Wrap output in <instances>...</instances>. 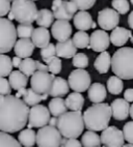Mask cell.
I'll return each mask as SVG.
<instances>
[{"instance_id": "43", "label": "cell", "mask_w": 133, "mask_h": 147, "mask_svg": "<svg viewBox=\"0 0 133 147\" xmlns=\"http://www.w3.org/2000/svg\"><path fill=\"white\" fill-rule=\"evenodd\" d=\"M123 133L125 136V140L130 144H133V121H128L123 126Z\"/></svg>"}, {"instance_id": "56", "label": "cell", "mask_w": 133, "mask_h": 147, "mask_svg": "<svg viewBox=\"0 0 133 147\" xmlns=\"http://www.w3.org/2000/svg\"><path fill=\"white\" fill-rule=\"evenodd\" d=\"M131 42H132V44H133V37H132V38H131Z\"/></svg>"}, {"instance_id": "41", "label": "cell", "mask_w": 133, "mask_h": 147, "mask_svg": "<svg viewBox=\"0 0 133 147\" xmlns=\"http://www.w3.org/2000/svg\"><path fill=\"white\" fill-rule=\"evenodd\" d=\"M47 65H48V67H49L50 74H53V75L59 74L61 71V68H62L61 60L59 59V57H57V56L51 58L50 60L47 62Z\"/></svg>"}, {"instance_id": "58", "label": "cell", "mask_w": 133, "mask_h": 147, "mask_svg": "<svg viewBox=\"0 0 133 147\" xmlns=\"http://www.w3.org/2000/svg\"><path fill=\"white\" fill-rule=\"evenodd\" d=\"M32 1H37V0H32Z\"/></svg>"}, {"instance_id": "6", "label": "cell", "mask_w": 133, "mask_h": 147, "mask_svg": "<svg viewBox=\"0 0 133 147\" xmlns=\"http://www.w3.org/2000/svg\"><path fill=\"white\" fill-rule=\"evenodd\" d=\"M17 32L16 26L14 23L5 18L0 19V52L5 54L12 51L17 42Z\"/></svg>"}, {"instance_id": "15", "label": "cell", "mask_w": 133, "mask_h": 147, "mask_svg": "<svg viewBox=\"0 0 133 147\" xmlns=\"http://www.w3.org/2000/svg\"><path fill=\"white\" fill-rule=\"evenodd\" d=\"M51 34L58 42H66L72 35V26L68 21L56 20L51 27Z\"/></svg>"}, {"instance_id": "4", "label": "cell", "mask_w": 133, "mask_h": 147, "mask_svg": "<svg viewBox=\"0 0 133 147\" xmlns=\"http://www.w3.org/2000/svg\"><path fill=\"white\" fill-rule=\"evenodd\" d=\"M85 127L81 111H70L58 117L57 129L64 138L76 139L81 136Z\"/></svg>"}, {"instance_id": "32", "label": "cell", "mask_w": 133, "mask_h": 147, "mask_svg": "<svg viewBox=\"0 0 133 147\" xmlns=\"http://www.w3.org/2000/svg\"><path fill=\"white\" fill-rule=\"evenodd\" d=\"M123 88H124V83L121 78L117 76L109 77L108 81H107V90L109 91V93L119 95L120 93H122Z\"/></svg>"}, {"instance_id": "54", "label": "cell", "mask_w": 133, "mask_h": 147, "mask_svg": "<svg viewBox=\"0 0 133 147\" xmlns=\"http://www.w3.org/2000/svg\"><path fill=\"white\" fill-rule=\"evenodd\" d=\"M122 147H133V144H130V143H128V144H124Z\"/></svg>"}, {"instance_id": "36", "label": "cell", "mask_w": 133, "mask_h": 147, "mask_svg": "<svg viewBox=\"0 0 133 147\" xmlns=\"http://www.w3.org/2000/svg\"><path fill=\"white\" fill-rule=\"evenodd\" d=\"M0 147H22V144L7 133H0Z\"/></svg>"}, {"instance_id": "29", "label": "cell", "mask_w": 133, "mask_h": 147, "mask_svg": "<svg viewBox=\"0 0 133 147\" xmlns=\"http://www.w3.org/2000/svg\"><path fill=\"white\" fill-rule=\"evenodd\" d=\"M53 20L54 13L52 11H50L48 8H42V9L39 11L37 18V24L40 27L48 28L51 25H53Z\"/></svg>"}, {"instance_id": "2", "label": "cell", "mask_w": 133, "mask_h": 147, "mask_svg": "<svg viewBox=\"0 0 133 147\" xmlns=\"http://www.w3.org/2000/svg\"><path fill=\"white\" fill-rule=\"evenodd\" d=\"M111 116V107L106 102L94 104L83 113L85 127L88 131H103L108 127Z\"/></svg>"}, {"instance_id": "38", "label": "cell", "mask_w": 133, "mask_h": 147, "mask_svg": "<svg viewBox=\"0 0 133 147\" xmlns=\"http://www.w3.org/2000/svg\"><path fill=\"white\" fill-rule=\"evenodd\" d=\"M40 55L42 56L44 62L47 63L49 60H50L51 58H53V57H55V56H57V53H56V45H54V44L50 42L47 47L41 49Z\"/></svg>"}, {"instance_id": "20", "label": "cell", "mask_w": 133, "mask_h": 147, "mask_svg": "<svg viewBox=\"0 0 133 147\" xmlns=\"http://www.w3.org/2000/svg\"><path fill=\"white\" fill-rule=\"evenodd\" d=\"M107 95V88L101 83H94L88 90V100L94 104H101Z\"/></svg>"}, {"instance_id": "27", "label": "cell", "mask_w": 133, "mask_h": 147, "mask_svg": "<svg viewBox=\"0 0 133 147\" xmlns=\"http://www.w3.org/2000/svg\"><path fill=\"white\" fill-rule=\"evenodd\" d=\"M68 109L72 111H81L84 106V97L79 92H72L66 98Z\"/></svg>"}, {"instance_id": "49", "label": "cell", "mask_w": 133, "mask_h": 147, "mask_svg": "<svg viewBox=\"0 0 133 147\" xmlns=\"http://www.w3.org/2000/svg\"><path fill=\"white\" fill-rule=\"evenodd\" d=\"M22 58L18 57V56H15V57L13 58V65L15 66V67H19L20 66V64H21Z\"/></svg>"}, {"instance_id": "37", "label": "cell", "mask_w": 133, "mask_h": 147, "mask_svg": "<svg viewBox=\"0 0 133 147\" xmlns=\"http://www.w3.org/2000/svg\"><path fill=\"white\" fill-rule=\"evenodd\" d=\"M35 29L32 24H19L17 27L19 38H30L31 40L32 34L35 32Z\"/></svg>"}, {"instance_id": "40", "label": "cell", "mask_w": 133, "mask_h": 147, "mask_svg": "<svg viewBox=\"0 0 133 147\" xmlns=\"http://www.w3.org/2000/svg\"><path fill=\"white\" fill-rule=\"evenodd\" d=\"M111 5L113 9H115L120 15H125L130 9L128 0H112Z\"/></svg>"}, {"instance_id": "12", "label": "cell", "mask_w": 133, "mask_h": 147, "mask_svg": "<svg viewBox=\"0 0 133 147\" xmlns=\"http://www.w3.org/2000/svg\"><path fill=\"white\" fill-rule=\"evenodd\" d=\"M98 25L103 30H113L120 23V13L113 8H104L98 13Z\"/></svg>"}, {"instance_id": "22", "label": "cell", "mask_w": 133, "mask_h": 147, "mask_svg": "<svg viewBox=\"0 0 133 147\" xmlns=\"http://www.w3.org/2000/svg\"><path fill=\"white\" fill-rule=\"evenodd\" d=\"M31 40L35 47L40 48V49L47 47L50 44V31L44 27H37L35 29Z\"/></svg>"}, {"instance_id": "9", "label": "cell", "mask_w": 133, "mask_h": 147, "mask_svg": "<svg viewBox=\"0 0 133 147\" xmlns=\"http://www.w3.org/2000/svg\"><path fill=\"white\" fill-rule=\"evenodd\" d=\"M78 7L73 1L69 0H53L52 1V11L54 18L59 21H68L74 19Z\"/></svg>"}, {"instance_id": "52", "label": "cell", "mask_w": 133, "mask_h": 147, "mask_svg": "<svg viewBox=\"0 0 133 147\" xmlns=\"http://www.w3.org/2000/svg\"><path fill=\"white\" fill-rule=\"evenodd\" d=\"M26 89H27V88H23V89H21V90H19V91H17L16 96H17V97H19V98H20V96H23V95L25 94V92H26Z\"/></svg>"}, {"instance_id": "18", "label": "cell", "mask_w": 133, "mask_h": 147, "mask_svg": "<svg viewBox=\"0 0 133 147\" xmlns=\"http://www.w3.org/2000/svg\"><path fill=\"white\" fill-rule=\"evenodd\" d=\"M74 26L76 29H78L79 31H86L93 28V25L95 22L93 21L91 13H88L85 11H80L75 15L74 19Z\"/></svg>"}, {"instance_id": "57", "label": "cell", "mask_w": 133, "mask_h": 147, "mask_svg": "<svg viewBox=\"0 0 133 147\" xmlns=\"http://www.w3.org/2000/svg\"><path fill=\"white\" fill-rule=\"evenodd\" d=\"M99 147H105V146H99Z\"/></svg>"}, {"instance_id": "39", "label": "cell", "mask_w": 133, "mask_h": 147, "mask_svg": "<svg viewBox=\"0 0 133 147\" xmlns=\"http://www.w3.org/2000/svg\"><path fill=\"white\" fill-rule=\"evenodd\" d=\"M72 64L77 68H82L84 69L85 67L88 66V57L84 53H77L76 55L73 57Z\"/></svg>"}, {"instance_id": "30", "label": "cell", "mask_w": 133, "mask_h": 147, "mask_svg": "<svg viewBox=\"0 0 133 147\" xmlns=\"http://www.w3.org/2000/svg\"><path fill=\"white\" fill-rule=\"evenodd\" d=\"M23 100L26 102L28 106H37L39 105L42 100H46L48 94H39L37 92H35L32 88H27L25 94L23 95Z\"/></svg>"}, {"instance_id": "47", "label": "cell", "mask_w": 133, "mask_h": 147, "mask_svg": "<svg viewBox=\"0 0 133 147\" xmlns=\"http://www.w3.org/2000/svg\"><path fill=\"white\" fill-rule=\"evenodd\" d=\"M124 98H125L128 102H133V88H128V89L125 90Z\"/></svg>"}, {"instance_id": "7", "label": "cell", "mask_w": 133, "mask_h": 147, "mask_svg": "<svg viewBox=\"0 0 133 147\" xmlns=\"http://www.w3.org/2000/svg\"><path fill=\"white\" fill-rule=\"evenodd\" d=\"M62 135L56 126L46 125L37 133V147H60Z\"/></svg>"}, {"instance_id": "42", "label": "cell", "mask_w": 133, "mask_h": 147, "mask_svg": "<svg viewBox=\"0 0 133 147\" xmlns=\"http://www.w3.org/2000/svg\"><path fill=\"white\" fill-rule=\"evenodd\" d=\"M77 5L78 9L79 11H88L90 8H92L95 3H96L97 0H71Z\"/></svg>"}, {"instance_id": "26", "label": "cell", "mask_w": 133, "mask_h": 147, "mask_svg": "<svg viewBox=\"0 0 133 147\" xmlns=\"http://www.w3.org/2000/svg\"><path fill=\"white\" fill-rule=\"evenodd\" d=\"M48 108L50 110V113L54 116V117H59L62 114L68 112V107H66V100H64L62 97H53L52 100L49 102Z\"/></svg>"}, {"instance_id": "11", "label": "cell", "mask_w": 133, "mask_h": 147, "mask_svg": "<svg viewBox=\"0 0 133 147\" xmlns=\"http://www.w3.org/2000/svg\"><path fill=\"white\" fill-rule=\"evenodd\" d=\"M50 110L44 105H37L31 107L28 119V129L39 127L42 129L48 125L50 121Z\"/></svg>"}, {"instance_id": "23", "label": "cell", "mask_w": 133, "mask_h": 147, "mask_svg": "<svg viewBox=\"0 0 133 147\" xmlns=\"http://www.w3.org/2000/svg\"><path fill=\"white\" fill-rule=\"evenodd\" d=\"M71 89L69 85V82L61 77H56L53 82L52 88H51L49 95L52 97H61L69 93V90Z\"/></svg>"}, {"instance_id": "34", "label": "cell", "mask_w": 133, "mask_h": 147, "mask_svg": "<svg viewBox=\"0 0 133 147\" xmlns=\"http://www.w3.org/2000/svg\"><path fill=\"white\" fill-rule=\"evenodd\" d=\"M13 59L5 54H1L0 55V75L2 78L10 77L13 73Z\"/></svg>"}, {"instance_id": "14", "label": "cell", "mask_w": 133, "mask_h": 147, "mask_svg": "<svg viewBox=\"0 0 133 147\" xmlns=\"http://www.w3.org/2000/svg\"><path fill=\"white\" fill-rule=\"evenodd\" d=\"M110 44V35L105 30H95L91 34L90 49L95 52H105Z\"/></svg>"}, {"instance_id": "10", "label": "cell", "mask_w": 133, "mask_h": 147, "mask_svg": "<svg viewBox=\"0 0 133 147\" xmlns=\"http://www.w3.org/2000/svg\"><path fill=\"white\" fill-rule=\"evenodd\" d=\"M70 88L74 90L75 92H84L90 89L91 87V76L88 71L82 68H77L74 69L72 73L69 75L68 78Z\"/></svg>"}, {"instance_id": "28", "label": "cell", "mask_w": 133, "mask_h": 147, "mask_svg": "<svg viewBox=\"0 0 133 147\" xmlns=\"http://www.w3.org/2000/svg\"><path fill=\"white\" fill-rule=\"evenodd\" d=\"M18 141L22 144V146L25 147H32L37 143V134L31 129H22L19 133Z\"/></svg>"}, {"instance_id": "1", "label": "cell", "mask_w": 133, "mask_h": 147, "mask_svg": "<svg viewBox=\"0 0 133 147\" xmlns=\"http://www.w3.org/2000/svg\"><path fill=\"white\" fill-rule=\"evenodd\" d=\"M30 109L23 100L16 95H0V129L14 134L28 123Z\"/></svg>"}, {"instance_id": "44", "label": "cell", "mask_w": 133, "mask_h": 147, "mask_svg": "<svg viewBox=\"0 0 133 147\" xmlns=\"http://www.w3.org/2000/svg\"><path fill=\"white\" fill-rule=\"evenodd\" d=\"M12 86L11 83L8 80H6L5 78H2L0 79V94L3 95V96H7V95H11L12 93Z\"/></svg>"}, {"instance_id": "21", "label": "cell", "mask_w": 133, "mask_h": 147, "mask_svg": "<svg viewBox=\"0 0 133 147\" xmlns=\"http://www.w3.org/2000/svg\"><path fill=\"white\" fill-rule=\"evenodd\" d=\"M56 53H57V57L61 58H73L77 54V48L75 46L73 40H68L66 42H58L56 44Z\"/></svg>"}, {"instance_id": "5", "label": "cell", "mask_w": 133, "mask_h": 147, "mask_svg": "<svg viewBox=\"0 0 133 147\" xmlns=\"http://www.w3.org/2000/svg\"><path fill=\"white\" fill-rule=\"evenodd\" d=\"M37 5L32 0H15L12 3L8 20H16L20 24H32L37 18Z\"/></svg>"}, {"instance_id": "19", "label": "cell", "mask_w": 133, "mask_h": 147, "mask_svg": "<svg viewBox=\"0 0 133 147\" xmlns=\"http://www.w3.org/2000/svg\"><path fill=\"white\" fill-rule=\"evenodd\" d=\"M132 37L133 35L130 30H128L124 27L117 26L110 33V42L115 47H123L129 40V38H132Z\"/></svg>"}, {"instance_id": "55", "label": "cell", "mask_w": 133, "mask_h": 147, "mask_svg": "<svg viewBox=\"0 0 133 147\" xmlns=\"http://www.w3.org/2000/svg\"><path fill=\"white\" fill-rule=\"evenodd\" d=\"M130 2H131V3H132V4H133V0H130Z\"/></svg>"}, {"instance_id": "17", "label": "cell", "mask_w": 133, "mask_h": 147, "mask_svg": "<svg viewBox=\"0 0 133 147\" xmlns=\"http://www.w3.org/2000/svg\"><path fill=\"white\" fill-rule=\"evenodd\" d=\"M35 44L30 38H20L19 40H17L14 51L18 57L25 59V58H30L35 51Z\"/></svg>"}, {"instance_id": "45", "label": "cell", "mask_w": 133, "mask_h": 147, "mask_svg": "<svg viewBox=\"0 0 133 147\" xmlns=\"http://www.w3.org/2000/svg\"><path fill=\"white\" fill-rule=\"evenodd\" d=\"M11 0H0V16H1V18L11 13Z\"/></svg>"}, {"instance_id": "3", "label": "cell", "mask_w": 133, "mask_h": 147, "mask_svg": "<svg viewBox=\"0 0 133 147\" xmlns=\"http://www.w3.org/2000/svg\"><path fill=\"white\" fill-rule=\"evenodd\" d=\"M111 69L122 80L133 79V48L117 49L111 58Z\"/></svg>"}, {"instance_id": "33", "label": "cell", "mask_w": 133, "mask_h": 147, "mask_svg": "<svg viewBox=\"0 0 133 147\" xmlns=\"http://www.w3.org/2000/svg\"><path fill=\"white\" fill-rule=\"evenodd\" d=\"M73 42H74L76 48L79 49H90V42H91V35H88L86 31H77L73 36Z\"/></svg>"}, {"instance_id": "51", "label": "cell", "mask_w": 133, "mask_h": 147, "mask_svg": "<svg viewBox=\"0 0 133 147\" xmlns=\"http://www.w3.org/2000/svg\"><path fill=\"white\" fill-rule=\"evenodd\" d=\"M128 24H129V27L133 30V11L128 16Z\"/></svg>"}, {"instance_id": "8", "label": "cell", "mask_w": 133, "mask_h": 147, "mask_svg": "<svg viewBox=\"0 0 133 147\" xmlns=\"http://www.w3.org/2000/svg\"><path fill=\"white\" fill-rule=\"evenodd\" d=\"M56 77L48 71H37L31 76L30 85L31 88L39 94H48L50 92Z\"/></svg>"}, {"instance_id": "59", "label": "cell", "mask_w": 133, "mask_h": 147, "mask_svg": "<svg viewBox=\"0 0 133 147\" xmlns=\"http://www.w3.org/2000/svg\"><path fill=\"white\" fill-rule=\"evenodd\" d=\"M11 1H15V0H11Z\"/></svg>"}, {"instance_id": "25", "label": "cell", "mask_w": 133, "mask_h": 147, "mask_svg": "<svg viewBox=\"0 0 133 147\" xmlns=\"http://www.w3.org/2000/svg\"><path fill=\"white\" fill-rule=\"evenodd\" d=\"M111 56L107 51L100 53V55L96 58L94 62V66L99 74H106L111 66Z\"/></svg>"}, {"instance_id": "60", "label": "cell", "mask_w": 133, "mask_h": 147, "mask_svg": "<svg viewBox=\"0 0 133 147\" xmlns=\"http://www.w3.org/2000/svg\"><path fill=\"white\" fill-rule=\"evenodd\" d=\"M66 1H69V0H66Z\"/></svg>"}, {"instance_id": "31", "label": "cell", "mask_w": 133, "mask_h": 147, "mask_svg": "<svg viewBox=\"0 0 133 147\" xmlns=\"http://www.w3.org/2000/svg\"><path fill=\"white\" fill-rule=\"evenodd\" d=\"M81 143H82L83 147H99L102 144L101 137L99 136L96 131H88L83 134L82 138H81Z\"/></svg>"}, {"instance_id": "46", "label": "cell", "mask_w": 133, "mask_h": 147, "mask_svg": "<svg viewBox=\"0 0 133 147\" xmlns=\"http://www.w3.org/2000/svg\"><path fill=\"white\" fill-rule=\"evenodd\" d=\"M60 147H83V145H82V143L77 139L64 138Z\"/></svg>"}, {"instance_id": "13", "label": "cell", "mask_w": 133, "mask_h": 147, "mask_svg": "<svg viewBox=\"0 0 133 147\" xmlns=\"http://www.w3.org/2000/svg\"><path fill=\"white\" fill-rule=\"evenodd\" d=\"M101 141L105 147H122L125 141V136L119 127L111 125L102 131Z\"/></svg>"}, {"instance_id": "24", "label": "cell", "mask_w": 133, "mask_h": 147, "mask_svg": "<svg viewBox=\"0 0 133 147\" xmlns=\"http://www.w3.org/2000/svg\"><path fill=\"white\" fill-rule=\"evenodd\" d=\"M8 81L11 83V86L16 91L26 88L28 84V77L21 73L20 71H13V73L8 77Z\"/></svg>"}, {"instance_id": "53", "label": "cell", "mask_w": 133, "mask_h": 147, "mask_svg": "<svg viewBox=\"0 0 133 147\" xmlns=\"http://www.w3.org/2000/svg\"><path fill=\"white\" fill-rule=\"evenodd\" d=\"M130 116L133 120V105H131V108H130Z\"/></svg>"}, {"instance_id": "16", "label": "cell", "mask_w": 133, "mask_h": 147, "mask_svg": "<svg viewBox=\"0 0 133 147\" xmlns=\"http://www.w3.org/2000/svg\"><path fill=\"white\" fill-rule=\"evenodd\" d=\"M110 107H111L112 117L115 120H125L130 115L131 106L125 98H117L110 104Z\"/></svg>"}, {"instance_id": "50", "label": "cell", "mask_w": 133, "mask_h": 147, "mask_svg": "<svg viewBox=\"0 0 133 147\" xmlns=\"http://www.w3.org/2000/svg\"><path fill=\"white\" fill-rule=\"evenodd\" d=\"M57 123H58V117H52L49 121V125L51 126H56L57 127Z\"/></svg>"}, {"instance_id": "35", "label": "cell", "mask_w": 133, "mask_h": 147, "mask_svg": "<svg viewBox=\"0 0 133 147\" xmlns=\"http://www.w3.org/2000/svg\"><path fill=\"white\" fill-rule=\"evenodd\" d=\"M19 71L26 75L27 77L32 76L37 71V62L32 58H25L23 59L19 66Z\"/></svg>"}, {"instance_id": "48", "label": "cell", "mask_w": 133, "mask_h": 147, "mask_svg": "<svg viewBox=\"0 0 133 147\" xmlns=\"http://www.w3.org/2000/svg\"><path fill=\"white\" fill-rule=\"evenodd\" d=\"M37 62V71H49V67L48 65H46L44 63H42L41 61L35 60Z\"/></svg>"}]
</instances>
